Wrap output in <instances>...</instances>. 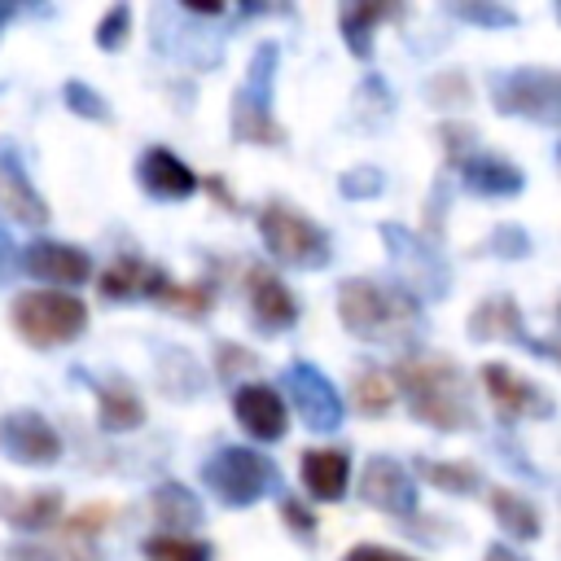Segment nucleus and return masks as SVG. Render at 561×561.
<instances>
[{
	"label": "nucleus",
	"mask_w": 561,
	"mask_h": 561,
	"mask_svg": "<svg viewBox=\"0 0 561 561\" xmlns=\"http://www.w3.org/2000/svg\"><path fill=\"white\" fill-rule=\"evenodd\" d=\"M342 561H412V557L408 552H394V548H381V543H359Z\"/></svg>",
	"instance_id": "37998d69"
},
{
	"label": "nucleus",
	"mask_w": 561,
	"mask_h": 561,
	"mask_svg": "<svg viewBox=\"0 0 561 561\" xmlns=\"http://www.w3.org/2000/svg\"><path fill=\"white\" fill-rule=\"evenodd\" d=\"M557 162H561V145H557Z\"/></svg>",
	"instance_id": "3c124183"
},
{
	"label": "nucleus",
	"mask_w": 561,
	"mask_h": 561,
	"mask_svg": "<svg viewBox=\"0 0 561 561\" xmlns=\"http://www.w3.org/2000/svg\"><path fill=\"white\" fill-rule=\"evenodd\" d=\"M110 517H114V508H110V504H88V508H79V513H70V517H66L61 535H66V539H88V535H101V530L110 526Z\"/></svg>",
	"instance_id": "72a5a7b5"
},
{
	"label": "nucleus",
	"mask_w": 561,
	"mask_h": 561,
	"mask_svg": "<svg viewBox=\"0 0 561 561\" xmlns=\"http://www.w3.org/2000/svg\"><path fill=\"white\" fill-rule=\"evenodd\" d=\"M390 377H394V390L408 399V412L416 421H425L430 430L456 434V430H473L478 425L473 390H469V381H465L456 359L416 351V355H403Z\"/></svg>",
	"instance_id": "f257e3e1"
},
{
	"label": "nucleus",
	"mask_w": 561,
	"mask_h": 561,
	"mask_svg": "<svg viewBox=\"0 0 561 561\" xmlns=\"http://www.w3.org/2000/svg\"><path fill=\"white\" fill-rule=\"evenodd\" d=\"M92 390H96V421H101V430L123 434V430H136L145 421V403H140V394L127 381L110 377V381H96Z\"/></svg>",
	"instance_id": "a878e982"
},
{
	"label": "nucleus",
	"mask_w": 561,
	"mask_h": 561,
	"mask_svg": "<svg viewBox=\"0 0 561 561\" xmlns=\"http://www.w3.org/2000/svg\"><path fill=\"white\" fill-rule=\"evenodd\" d=\"M180 9H184L188 18H219V13H224V4H215V0H184Z\"/></svg>",
	"instance_id": "a18cd8bd"
},
{
	"label": "nucleus",
	"mask_w": 561,
	"mask_h": 561,
	"mask_svg": "<svg viewBox=\"0 0 561 561\" xmlns=\"http://www.w3.org/2000/svg\"><path fill=\"white\" fill-rule=\"evenodd\" d=\"M359 500L381 508V513L412 517L416 513V482L408 478V469L394 456H373L364 465V478H359Z\"/></svg>",
	"instance_id": "4468645a"
},
{
	"label": "nucleus",
	"mask_w": 561,
	"mask_h": 561,
	"mask_svg": "<svg viewBox=\"0 0 561 561\" xmlns=\"http://www.w3.org/2000/svg\"><path fill=\"white\" fill-rule=\"evenodd\" d=\"M162 285H167V272H162V267H153V263H145V259H136V254L114 259V263L101 272V280H96L101 298H110V302H127V298H158V289H162Z\"/></svg>",
	"instance_id": "aec40b11"
},
{
	"label": "nucleus",
	"mask_w": 561,
	"mask_h": 561,
	"mask_svg": "<svg viewBox=\"0 0 561 561\" xmlns=\"http://www.w3.org/2000/svg\"><path fill=\"white\" fill-rule=\"evenodd\" d=\"M491 105L513 118L561 127V75L557 70H495Z\"/></svg>",
	"instance_id": "6e6552de"
},
{
	"label": "nucleus",
	"mask_w": 561,
	"mask_h": 561,
	"mask_svg": "<svg viewBox=\"0 0 561 561\" xmlns=\"http://www.w3.org/2000/svg\"><path fill=\"white\" fill-rule=\"evenodd\" d=\"M61 96H66V105H70L75 114H83V118H96V123H110V105H105V96H101V92H92L88 83L70 79V83L61 88Z\"/></svg>",
	"instance_id": "473e14b6"
},
{
	"label": "nucleus",
	"mask_w": 561,
	"mask_h": 561,
	"mask_svg": "<svg viewBox=\"0 0 561 561\" xmlns=\"http://www.w3.org/2000/svg\"><path fill=\"white\" fill-rule=\"evenodd\" d=\"M482 561H526V557L513 552V548H504V543H491V548L482 552Z\"/></svg>",
	"instance_id": "49530a36"
},
{
	"label": "nucleus",
	"mask_w": 561,
	"mask_h": 561,
	"mask_svg": "<svg viewBox=\"0 0 561 561\" xmlns=\"http://www.w3.org/2000/svg\"><path fill=\"white\" fill-rule=\"evenodd\" d=\"M210 543L206 539H188V535H149L145 539V561H210Z\"/></svg>",
	"instance_id": "c756f323"
},
{
	"label": "nucleus",
	"mask_w": 561,
	"mask_h": 561,
	"mask_svg": "<svg viewBox=\"0 0 561 561\" xmlns=\"http://www.w3.org/2000/svg\"><path fill=\"white\" fill-rule=\"evenodd\" d=\"M35 280H48V289H66V285H83L92 276V259L66 241H31L18 259Z\"/></svg>",
	"instance_id": "f3484780"
},
{
	"label": "nucleus",
	"mask_w": 561,
	"mask_h": 561,
	"mask_svg": "<svg viewBox=\"0 0 561 561\" xmlns=\"http://www.w3.org/2000/svg\"><path fill=\"white\" fill-rule=\"evenodd\" d=\"M136 175H140L145 193H149V197H162V202H184V197L197 193V175H193V167L180 162V158H175L171 149H162V145H153V149L140 153Z\"/></svg>",
	"instance_id": "6ab92c4d"
},
{
	"label": "nucleus",
	"mask_w": 561,
	"mask_h": 561,
	"mask_svg": "<svg viewBox=\"0 0 561 561\" xmlns=\"http://www.w3.org/2000/svg\"><path fill=\"white\" fill-rule=\"evenodd\" d=\"M430 101L434 105H465L469 101V83H465V75H456V70H447V75H434L430 79Z\"/></svg>",
	"instance_id": "ea45409f"
},
{
	"label": "nucleus",
	"mask_w": 561,
	"mask_h": 561,
	"mask_svg": "<svg viewBox=\"0 0 561 561\" xmlns=\"http://www.w3.org/2000/svg\"><path fill=\"white\" fill-rule=\"evenodd\" d=\"M13 561H96L92 548H75V543H61V548H9Z\"/></svg>",
	"instance_id": "4c0bfd02"
},
{
	"label": "nucleus",
	"mask_w": 561,
	"mask_h": 561,
	"mask_svg": "<svg viewBox=\"0 0 561 561\" xmlns=\"http://www.w3.org/2000/svg\"><path fill=\"white\" fill-rule=\"evenodd\" d=\"M0 210L13 215L18 224H31V228H39L48 219V202L39 197V188L31 184L22 158L9 145H0Z\"/></svg>",
	"instance_id": "a211bd4d"
},
{
	"label": "nucleus",
	"mask_w": 561,
	"mask_h": 561,
	"mask_svg": "<svg viewBox=\"0 0 561 561\" xmlns=\"http://www.w3.org/2000/svg\"><path fill=\"white\" fill-rule=\"evenodd\" d=\"M280 70V48L263 39L250 57V70L232 96V140L237 145H280L285 127L272 114V83Z\"/></svg>",
	"instance_id": "7ed1b4c3"
},
{
	"label": "nucleus",
	"mask_w": 561,
	"mask_h": 561,
	"mask_svg": "<svg viewBox=\"0 0 561 561\" xmlns=\"http://www.w3.org/2000/svg\"><path fill=\"white\" fill-rule=\"evenodd\" d=\"M443 9L456 22H473V26H517V13L508 4H491V0H447Z\"/></svg>",
	"instance_id": "2f4dec72"
},
{
	"label": "nucleus",
	"mask_w": 561,
	"mask_h": 561,
	"mask_svg": "<svg viewBox=\"0 0 561 561\" xmlns=\"http://www.w3.org/2000/svg\"><path fill=\"white\" fill-rule=\"evenodd\" d=\"M302 486L311 500H342L346 478H351V460L342 447H307L298 460Z\"/></svg>",
	"instance_id": "4be33fe9"
},
{
	"label": "nucleus",
	"mask_w": 561,
	"mask_h": 561,
	"mask_svg": "<svg viewBox=\"0 0 561 561\" xmlns=\"http://www.w3.org/2000/svg\"><path fill=\"white\" fill-rule=\"evenodd\" d=\"M386 18H399V4H386V0H373V4H364V0H346V4L337 9L342 39H346V48H351L359 61L373 57V26L386 22Z\"/></svg>",
	"instance_id": "393cba45"
},
{
	"label": "nucleus",
	"mask_w": 561,
	"mask_h": 561,
	"mask_svg": "<svg viewBox=\"0 0 561 561\" xmlns=\"http://www.w3.org/2000/svg\"><path fill=\"white\" fill-rule=\"evenodd\" d=\"M438 136H443V149H447V158H451L456 167H460L469 153H478V149H473V127H465V123H443Z\"/></svg>",
	"instance_id": "79ce46f5"
},
{
	"label": "nucleus",
	"mask_w": 561,
	"mask_h": 561,
	"mask_svg": "<svg viewBox=\"0 0 561 561\" xmlns=\"http://www.w3.org/2000/svg\"><path fill=\"white\" fill-rule=\"evenodd\" d=\"M491 513L513 539H535L539 535V508L526 495L508 491V486H491Z\"/></svg>",
	"instance_id": "bb28decb"
},
{
	"label": "nucleus",
	"mask_w": 561,
	"mask_h": 561,
	"mask_svg": "<svg viewBox=\"0 0 561 561\" xmlns=\"http://www.w3.org/2000/svg\"><path fill=\"white\" fill-rule=\"evenodd\" d=\"M232 412H237V425H241L250 438H259V443H276V438H285V430H289L285 403H280V394H276L267 381H241V386L232 390Z\"/></svg>",
	"instance_id": "2eb2a0df"
},
{
	"label": "nucleus",
	"mask_w": 561,
	"mask_h": 561,
	"mask_svg": "<svg viewBox=\"0 0 561 561\" xmlns=\"http://www.w3.org/2000/svg\"><path fill=\"white\" fill-rule=\"evenodd\" d=\"M13 263H18V250H13V237L0 228V280H9V272H13Z\"/></svg>",
	"instance_id": "c03bdc74"
},
{
	"label": "nucleus",
	"mask_w": 561,
	"mask_h": 561,
	"mask_svg": "<svg viewBox=\"0 0 561 561\" xmlns=\"http://www.w3.org/2000/svg\"><path fill=\"white\" fill-rule=\"evenodd\" d=\"M557 22H561V4H557Z\"/></svg>",
	"instance_id": "8fccbe9b"
},
{
	"label": "nucleus",
	"mask_w": 561,
	"mask_h": 561,
	"mask_svg": "<svg viewBox=\"0 0 561 561\" xmlns=\"http://www.w3.org/2000/svg\"><path fill=\"white\" fill-rule=\"evenodd\" d=\"M486 250L500 254V259H526L530 254V232L517 228V224H500V228H491Z\"/></svg>",
	"instance_id": "f704fd0d"
},
{
	"label": "nucleus",
	"mask_w": 561,
	"mask_h": 561,
	"mask_svg": "<svg viewBox=\"0 0 561 561\" xmlns=\"http://www.w3.org/2000/svg\"><path fill=\"white\" fill-rule=\"evenodd\" d=\"M285 390H289L298 416H302L311 430H337V425H342V394L333 390V381H329L316 364L294 359V364L285 368Z\"/></svg>",
	"instance_id": "1a4fd4ad"
},
{
	"label": "nucleus",
	"mask_w": 561,
	"mask_h": 561,
	"mask_svg": "<svg viewBox=\"0 0 561 561\" xmlns=\"http://www.w3.org/2000/svg\"><path fill=\"white\" fill-rule=\"evenodd\" d=\"M0 517L13 530H48L61 517V491L53 486H31V491H9L0 486Z\"/></svg>",
	"instance_id": "412c9836"
},
{
	"label": "nucleus",
	"mask_w": 561,
	"mask_h": 561,
	"mask_svg": "<svg viewBox=\"0 0 561 561\" xmlns=\"http://www.w3.org/2000/svg\"><path fill=\"white\" fill-rule=\"evenodd\" d=\"M158 302L162 307H171V311H180V316H188V320H202L206 311H210V302H215V289L210 285H175V280H167L162 289H158Z\"/></svg>",
	"instance_id": "7c9ffc66"
},
{
	"label": "nucleus",
	"mask_w": 561,
	"mask_h": 561,
	"mask_svg": "<svg viewBox=\"0 0 561 561\" xmlns=\"http://www.w3.org/2000/svg\"><path fill=\"white\" fill-rule=\"evenodd\" d=\"M381 188H386V175L377 167H355V171H346L337 180V193L342 197H377Z\"/></svg>",
	"instance_id": "e433bc0d"
},
{
	"label": "nucleus",
	"mask_w": 561,
	"mask_h": 561,
	"mask_svg": "<svg viewBox=\"0 0 561 561\" xmlns=\"http://www.w3.org/2000/svg\"><path fill=\"white\" fill-rule=\"evenodd\" d=\"M460 184L478 197H513V193H522L526 175L495 153H469L460 162Z\"/></svg>",
	"instance_id": "5701e85b"
},
{
	"label": "nucleus",
	"mask_w": 561,
	"mask_h": 561,
	"mask_svg": "<svg viewBox=\"0 0 561 561\" xmlns=\"http://www.w3.org/2000/svg\"><path fill=\"white\" fill-rule=\"evenodd\" d=\"M215 364H219V377H224V381H237L245 368H259V359H254L250 351L232 346V342H219V346H215Z\"/></svg>",
	"instance_id": "a19ab883"
},
{
	"label": "nucleus",
	"mask_w": 561,
	"mask_h": 561,
	"mask_svg": "<svg viewBox=\"0 0 561 561\" xmlns=\"http://www.w3.org/2000/svg\"><path fill=\"white\" fill-rule=\"evenodd\" d=\"M127 26H131V9H127V4H114V9H110L101 22H96V48H105V53L123 48Z\"/></svg>",
	"instance_id": "c9c22d12"
},
{
	"label": "nucleus",
	"mask_w": 561,
	"mask_h": 561,
	"mask_svg": "<svg viewBox=\"0 0 561 561\" xmlns=\"http://www.w3.org/2000/svg\"><path fill=\"white\" fill-rule=\"evenodd\" d=\"M548 359H557V364H561V337H552V342H548Z\"/></svg>",
	"instance_id": "de8ad7c7"
},
{
	"label": "nucleus",
	"mask_w": 561,
	"mask_h": 561,
	"mask_svg": "<svg viewBox=\"0 0 561 561\" xmlns=\"http://www.w3.org/2000/svg\"><path fill=\"white\" fill-rule=\"evenodd\" d=\"M478 377H482V386H486V394H491V403L504 421H543V416H552V399L535 381L517 377L508 364H482Z\"/></svg>",
	"instance_id": "f8f14e48"
},
{
	"label": "nucleus",
	"mask_w": 561,
	"mask_h": 561,
	"mask_svg": "<svg viewBox=\"0 0 561 561\" xmlns=\"http://www.w3.org/2000/svg\"><path fill=\"white\" fill-rule=\"evenodd\" d=\"M153 48H162L188 66H215L224 39H210L206 26H197L180 4L175 9L162 4V9H153Z\"/></svg>",
	"instance_id": "9b49d317"
},
{
	"label": "nucleus",
	"mask_w": 561,
	"mask_h": 561,
	"mask_svg": "<svg viewBox=\"0 0 561 561\" xmlns=\"http://www.w3.org/2000/svg\"><path fill=\"white\" fill-rule=\"evenodd\" d=\"M9 320H13L22 342L48 351V346L75 342L88 329V307L70 289H26L13 298Z\"/></svg>",
	"instance_id": "20e7f679"
},
{
	"label": "nucleus",
	"mask_w": 561,
	"mask_h": 561,
	"mask_svg": "<svg viewBox=\"0 0 561 561\" xmlns=\"http://www.w3.org/2000/svg\"><path fill=\"white\" fill-rule=\"evenodd\" d=\"M0 451L13 465H57L61 460V438L39 412L18 408L0 421Z\"/></svg>",
	"instance_id": "9d476101"
},
{
	"label": "nucleus",
	"mask_w": 561,
	"mask_h": 561,
	"mask_svg": "<svg viewBox=\"0 0 561 561\" xmlns=\"http://www.w3.org/2000/svg\"><path fill=\"white\" fill-rule=\"evenodd\" d=\"M259 232H263V245L272 259H280L285 267H324L333 259V241L320 224H311L307 215H298L294 206L285 202H263L259 210Z\"/></svg>",
	"instance_id": "423d86ee"
},
{
	"label": "nucleus",
	"mask_w": 561,
	"mask_h": 561,
	"mask_svg": "<svg viewBox=\"0 0 561 561\" xmlns=\"http://www.w3.org/2000/svg\"><path fill=\"white\" fill-rule=\"evenodd\" d=\"M280 517L289 522V530H294L298 539H316V526H320V522H316V513H311V508H307L298 495L280 491Z\"/></svg>",
	"instance_id": "58836bf2"
},
{
	"label": "nucleus",
	"mask_w": 561,
	"mask_h": 561,
	"mask_svg": "<svg viewBox=\"0 0 561 561\" xmlns=\"http://www.w3.org/2000/svg\"><path fill=\"white\" fill-rule=\"evenodd\" d=\"M13 13H18V4H0V26H4V22L13 18Z\"/></svg>",
	"instance_id": "09e8293b"
},
{
	"label": "nucleus",
	"mask_w": 561,
	"mask_h": 561,
	"mask_svg": "<svg viewBox=\"0 0 561 561\" xmlns=\"http://www.w3.org/2000/svg\"><path fill=\"white\" fill-rule=\"evenodd\" d=\"M245 294H250L254 324H259L263 333H285V329H294V320H298V298L285 289V280H280L272 267L254 263V267L245 272Z\"/></svg>",
	"instance_id": "dca6fc26"
},
{
	"label": "nucleus",
	"mask_w": 561,
	"mask_h": 561,
	"mask_svg": "<svg viewBox=\"0 0 561 561\" xmlns=\"http://www.w3.org/2000/svg\"><path fill=\"white\" fill-rule=\"evenodd\" d=\"M337 316L346 333L373 346H416L421 337V302L403 285H377L368 276H351L337 285Z\"/></svg>",
	"instance_id": "f03ea898"
},
{
	"label": "nucleus",
	"mask_w": 561,
	"mask_h": 561,
	"mask_svg": "<svg viewBox=\"0 0 561 561\" xmlns=\"http://www.w3.org/2000/svg\"><path fill=\"white\" fill-rule=\"evenodd\" d=\"M416 473L438 486V491H451V495H473L482 486L478 469L473 465H443V460H416Z\"/></svg>",
	"instance_id": "c85d7f7f"
},
{
	"label": "nucleus",
	"mask_w": 561,
	"mask_h": 561,
	"mask_svg": "<svg viewBox=\"0 0 561 561\" xmlns=\"http://www.w3.org/2000/svg\"><path fill=\"white\" fill-rule=\"evenodd\" d=\"M202 482L228 508H245V504H259L267 491H285L280 469L254 447H219L202 465Z\"/></svg>",
	"instance_id": "39448f33"
},
{
	"label": "nucleus",
	"mask_w": 561,
	"mask_h": 561,
	"mask_svg": "<svg viewBox=\"0 0 561 561\" xmlns=\"http://www.w3.org/2000/svg\"><path fill=\"white\" fill-rule=\"evenodd\" d=\"M153 522L167 526L162 535H188L193 526H202V500L184 486V482H158L149 495Z\"/></svg>",
	"instance_id": "b1692460"
},
{
	"label": "nucleus",
	"mask_w": 561,
	"mask_h": 561,
	"mask_svg": "<svg viewBox=\"0 0 561 561\" xmlns=\"http://www.w3.org/2000/svg\"><path fill=\"white\" fill-rule=\"evenodd\" d=\"M469 337H473V342H517V346H526L530 355H543V359H548V337L526 333L522 307H517L508 294H491V298H482V302L473 307V316H469Z\"/></svg>",
	"instance_id": "ddd939ff"
},
{
	"label": "nucleus",
	"mask_w": 561,
	"mask_h": 561,
	"mask_svg": "<svg viewBox=\"0 0 561 561\" xmlns=\"http://www.w3.org/2000/svg\"><path fill=\"white\" fill-rule=\"evenodd\" d=\"M394 377H386L381 368H364L359 377H355V386H351V399H355V408L364 412V416H386V408L394 403Z\"/></svg>",
	"instance_id": "cd10ccee"
},
{
	"label": "nucleus",
	"mask_w": 561,
	"mask_h": 561,
	"mask_svg": "<svg viewBox=\"0 0 561 561\" xmlns=\"http://www.w3.org/2000/svg\"><path fill=\"white\" fill-rule=\"evenodd\" d=\"M381 232V245H386V254H390V263H394V285H403L416 302H438V298H447V289H451V272H447V259L430 245V241H421L412 228H403V224H381L377 228Z\"/></svg>",
	"instance_id": "0eeeda50"
}]
</instances>
